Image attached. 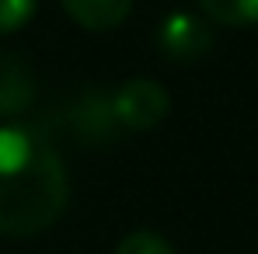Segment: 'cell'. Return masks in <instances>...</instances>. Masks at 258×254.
I'll use <instances>...</instances> for the list:
<instances>
[{"instance_id": "cell-6", "label": "cell", "mask_w": 258, "mask_h": 254, "mask_svg": "<svg viewBox=\"0 0 258 254\" xmlns=\"http://www.w3.org/2000/svg\"><path fill=\"white\" fill-rule=\"evenodd\" d=\"M63 11L91 32L119 28L133 11V0H63Z\"/></svg>"}, {"instance_id": "cell-3", "label": "cell", "mask_w": 258, "mask_h": 254, "mask_svg": "<svg viewBox=\"0 0 258 254\" xmlns=\"http://www.w3.org/2000/svg\"><path fill=\"white\" fill-rule=\"evenodd\" d=\"M157 45H161L164 59L192 63V59H199V56H206L213 49V28L199 14L174 11V14H168L161 21V28H157Z\"/></svg>"}, {"instance_id": "cell-2", "label": "cell", "mask_w": 258, "mask_h": 254, "mask_svg": "<svg viewBox=\"0 0 258 254\" xmlns=\"http://www.w3.org/2000/svg\"><path fill=\"white\" fill-rule=\"evenodd\" d=\"M112 112L119 119V126L126 132H150L157 129L168 112H171V94L157 80H147V77H133L126 84L115 87L112 94Z\"/></svg>"}, {"instance_id": "cell-8", "label": "cell", "mask_w": 258, "mask_h": 254, "mask_svg": "<svg viewBox=\"0 0 258 254\" xmlns=\"http://www.w3.org/2000/svg\"><path fill=\"white\" fill-rule=\"evenodd\" d=\"M115 254H174V247L161 237V233H150V230H133L119 240Z\"/></svg>"}, {"instance_id": "cell-9", "label": "cell", "mask_w": 258, "mask_h": 254, "mask_svg": "<svg viewBox=\"0 0 258 254\" xmlns=\"http://www.w3.org/2000/svg\"><path fill=\"white\" fill-rule=\"evenodd\" d=\"M39 0H0V35L7 32H18L32 21Z\"/></svg>"}, {"instance_id": "cell-4", "label": "cell", "mask_w": 258, "mask_h": 254, "mask_svg": "<svg viewBox=\"0 0 258 254\" xmlns=\"http://www.w3.org/2000/svg\"><path fill=\"white\" fill-rule=\"evenodd\" d=\"M70 129L84 143H112L122 132L115 112H112V94L87 91L84 98H77L70 108Z\"/></svg>"}, {"instance_id": "cell-7", "label": "cell", "mask_w": 258, "mask_h": 254, "mask_svg": "<svg viewBox=\"0 0 258 254\" xmlns=\"http://www.w3.org/2000/svg\"><path fill=\"white\" fill-rule=\"evenodd\" d=\"M199 7L216 25H230V28L258 25V0H199Z\"/></svg>"}, {"instance_id": "cell-1", "label": "cell", "mask_w": 258, "mask_h": 254, "mask_svg": "<svg viewBox=\"0 0 258 254\" xmlns=\"http://www.w3.org/2000/svg\"><path fill=\"white\" fill-rule=\"evenodd\" d=\"M67 167L32 126H0V237H35L67 209Z\"/></svg>"}, {"instance_id": "cell-5", "label": "cell", "mask_w": 258, "mask_h": 254, "mask_svg": "<svg viewBox=\"0 0 258 254\" xmlns=\"http://www.w3.org/2000/svg\"><path fill=\"white\" fill-rule=\"evenodd\" d=\"M32 101H35L32 70L18 56H4L0 52V119L21 115L25 108H32Z\"/></svg>"}]
</instances>
